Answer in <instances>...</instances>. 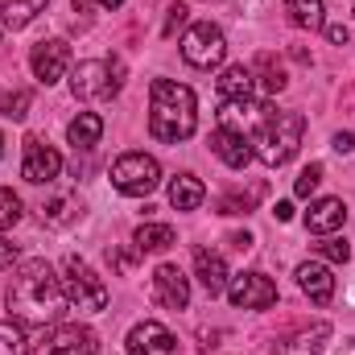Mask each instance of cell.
I'll list each match as a JSON object with an SVG mask.
<instances>
[{
    "label": "cell",
    "mask_w": 355,
    "mask_h": 355,
    "mask_svg": "<svg viewBox=\"0 0 355 355\" xmlns=\"http://www.w3.org/2000/svg\"><path fill=\"white\" fill-rule=\"evenodd\" d=\"M211 153H215L227 170H244V166L252 162V141H248L244 132H236V128L219 124V128L211 132Z\"/></svg>",
    "instance_id": "obj_12"
},
{
    "label": "cell",
    "mask_w": 355,
    "mask_h": 355,
    "mask_svg": "<svg viewBox=\"0 0 355 355\" xmlns=\"http://www.w3.org/2000/svg\"><path fill=\"white\" fill-rule=\"evenodd\" d=\"M95 4H99V8H120L124 0H95Z\"/></svg>",
    "instance_id": "obj_42"
},
{
    "label": "cell",
    "mask_w": 355,
    "mask_h": 355,
    "mask_svg": "<svg viewBox=\"0 0 355 355\" xmlns=\"http://www.w3.org/2000/svg\"><path fill=\"white\" fill-rule=\"evenodd\" d=\"M17 219H21V194H12V190L4 186V190H0V232H8Z\"/></svg>",
    "instance_id": "obj_30"
},
{
    "label": "cell",
    "mask_w": 355,
    "mask_h": 355,
    "mask_svg": "<svg viewBox=\"0 0 355 355\" xmlns=\"http://www.w3.org/2000/svg\"><path fill=\"white\" fill-rule=\"evenodd\" d=\"M67 137H71V145H75V153L83 149L91 153L95 145H99V137H103V120L95 116V112H79L75 120H71V128H67Z\"/></svg>",
    "instance_id": "obj_21"
},
{
    "label": "cell",
    "mask_w": 355,
    "mask_h": 355,
    "mask_svg": "<svg viewBox=\"0 0 355 355\" xmlns=\"http://www.w3.org/2000/svg\"><path fill=\"white\" fill-rule=\"evenodd\" d=\"M272 215H277V223H289V219H293V202H277Z\"/></svg>",
    "instance_id": "obj_39"
},
{
    "label": "cell",
    "mask_w": 355,
    "mask_h": 355,
    "mask_svg": "<svg viewBox=\"0 0 355 355\" xmlns=\"http://www.w3.org/2000/svg\"><path fill=\"white\" fill-rule=\"evenodd\" d=\"M157 182H162V166H157L149 153H124V157H116V166H112V186H116L120 194L145 198V194L157 190Z\"/></svg>",
    "instance_id": "obj_6"
},
{
    "label": "cell",
    "mask_w": 355,
    "mask_h": 355,
    "mask_svg": "<svg viewBox=\"0 0 355 355\" xmlns=\"http://www.w3.org/2000/svg\"><path fill=\"white\" fill-rule=\"evenodd\" d=\"M149 137L162 141V145H174L194 137V124H198V112H194V91L174 83V79H153L149 87Z\"/></svg>",
    "instance_id": "obj_2"
},
{
    "label": "cell",
    "mask_w": 355,
    "mask_h": 355,
    "mask_svg": "<svg viewBox=\"0 0 355 355\" xmlns=\"http://www.w3.org/2000/svg\"><path fill=\"white\" fill-rule=\"evenodd\" d=\"M343 223H347L343 198H318V202H310V211H306V232H314V236H331V232H339Z\"/></svg>",
    "instance_id": "obj_15"
},
{
    "label": "cell",
    "mask_w": 355,
    "mask_h": 355,
    "mask_svg": "<svg viewBox=\"0 0 355 355\" xmlns=\"http://www.w3.org/2000/svg\"><path fill=\"white\" fill-rule=\"evenodd\" d=\"M79 215H83V202H79L75 194H58V198L42 202V223H46V227H67V223H75Z\"/></svg>",
    "instance_id": "obj_23"
},
{
    "label": "cell",
    "mask_w": 355,
    "mask_h": 355,
    "mask_svg": "<svg viewBox=\"0 0 355 355\" xmlns=\"http://www.w3.org/2000/svg\"><path fill=\"white\" fill-rule=\"evenodd\" d=\"M99 352V339L91 327H79V322H62L54 327L42 343H37V355H95Z\"/></svg>",
    "instance_id": "obj_8"
},
{
    "label": "cell",
    "mask_w": 355,
    "mask_h": 355,
    "mask_svg": "<svg viewBox=\"0 0 355 355\" xmlns=\"http://www.w3.org/2000/svg\"><path fill=\"white\" fill-rule=\"evenodd\" d=\"M12 261H17V244H8V240L0 236V268H4V265H12Z\"/></svg>",
    "instance_id": "obj_38"
},
{
    "label": "cell",
    "mask_w": 355,
    "mask_h": 355,
    "mask_svg": "<svg viewBox=\"0 0 355 355\" xmlns=\"http://www.w3.org/2000/svg\"><path fill=\"white\" fill-rule=\"evenodd\" d=\"M62 297H67V306L79 310V314H99V310L107 306V285H103V277H95L91 265H83L79 257H67V265H62Z\"/></svg>",
    "instance_id": "obj_4"
},
{
    "label": "cell",
    "mask_w": 355,
    "mask_h": 355,
    "mask_svg": "<svg viewBox=\"0 0 355 355\" xmlns=\"http://www.w3.org/2000/svg\"><path fill=\"white\" fill-rule=\"evenodd\" d=\"M252 75H257V87L265 91V95H277V91L289 87V75H285V67L277 62V54H268L261 50L257 54V62H252Z\"/></svg>",
    "instance_id": "obj_20"
},
{
    "label": "cell",
    "mask_w": 355,
    "mask_h": 355,
    "mask_svg": "<svg viewBox=\"0 0 355 355\" xmlns=\"http://www.w3.org/2000/svg\"><path fill=\"white\" fill-rule=\"evenodd\" d=\"M227 244H232L236 252H248V248H252V236H248V232H232V236H227Z\"/></svg>",
    "instance_id": "obj_36"
},
{
    "label": "cell",
    "mask_w": 355,
    "mask_h": 355,
    "mask_svg": "<svg viewBox=\"0 0 355 355\" xmlns=\"http://www.w3.org/2000/svg\"><path fill=\"white\" fill-rule=\"evenodd\" d=\"M227 297L240 310H268V306H277V285L265 272H240V277H232Z\"/></svg>",
    "instance_id": "obj_10"
},
{
    "label": "cell",
    "mask_w": 355,
    "mask_h": 355,
    "mask_svg": "<svg viewBox=\"0 0 355 355\" xmlns=\"http://www.w3.org/2000/svg\"><path fill=\"white\" fill-rule=\"evenodd\" d=\"M202 198H207V190L194 174H178L170 182V207L174 211H194V207H202Z\"/></svg>",
    "instance_id": "obj_24"
},
{
    "label": "cell",
    "mask_w": 355,
    "mask_h": 355,
    "mask_svg": "<svg viewBox=\"0 0 355 355\" xmlns=\"http://www.w3.org/2000/svg\"><path fill=\"white\" fill-rule=\"evenodd\" d=\"M4 302H8V314L21 327H54L67 297H62V281L54 277V268L33 257V261L17 265Z\"/></svg>",
    "instance_id": "obj_1"
},
{
    "label": "cell",
    "mask_w": 355,
    "mask_h": 355,
    "mask_svg": "<svg viewBox=\"0 0 355 355\" xmlns=\"http://www.w3.org/2000/svg\"><path fill=\"white\" fill-rule=\"evenodd\" d=\"M318 182H322V166H318V162H310V166L297 174V182H293V194H297V198H310V194L318 190Z\"/></svg>",
    "instance_id": "obj_31"
},
{
    "label": "cell",
    "mask_w": 355,
    "mask_h": 355,
    "mask_svg": "<svg viewBox=\"0 0 355 355\" xmlns=\"http://www.w3.org/2000/svg\"><path fill=\"white\" fill-rule=\"evenodd\" d=\"M223 54H227L223 29H219V25H211V21H198V25H190V33L182 37V58H186L190 67H198V71H211V67H219V62H223Z\"/></svg>",
    "instance_id": "obj_7"
},
{
    "label": "cell",
    "mask_w": 355,
    "mask_h": 355,
    "mask_svg": "<svg viewBox=\"0 0 355 355\" xmlns=\"http://www.w3.org/2000/svg\"><path fill=\"white\" fill-rule=\"evenodd\" d=\"M289 58H293V62H310V54H306L302 46H293V50H289Z\"/></svg>",
    "instance_id": "obj_40"
},
{
    "label": "cell",
    "mask_w": 355,
    "mask_h": 355,
    "mask_svg": "<svg viewBox=\"0 0 355 355\" xmlns=\"http://www.w3.org/2000/svg\"><path fill=\"white\" fill-rule=\"evenodd\" d=\"M252 91H257V75H252V67H244V62H236V67H227V71L219 75V95L232 99V103H248Z\"/></svg>",
    "instance_id": "obj_19"
},
{
    "label": "cell",
    "mask_w": 355,
    "mask_h": 355,
    "mask_svg": "<svg viewBox=\"0 0 355 355\" xmlns=\"http://www.w3.org/2000/svg\"><path fill=\"white\" fill-rule=\"evenodd\" d=\"M0 145H4V137H0Z\"/></svg>",
    "instance_id": "obj_43"
},
{
    "label": "cell",
    "mask_w": 355,
    "mask_h": 355,
    "mask_svg": "<svg viewBox=\"0 0 355 355\" xmlns=\"http://www.w3.org/2000/svg\"><path fill=\"white\" fill-rule=\"evenodd\" d=\"M327 37H331L335 46H347V42H352V29H347V25H327Z\"/></svg>",
    "instance_id": "obj_34"
},
{
    "label": "cell",
    "mask_w": 355,
    "mask_h": 355,
    "mask_svg": "<svg viewBox=\"0 0 355 355\" xmlns=\"http://www.w3.org/2000/svg\"><path fill=\"white\" fill-rule=\"evenodd\" d=\"M107 261H112V268H120V272H128V268H132V257H128V252H116V248L107 252Z\"/></svg>",
    "instance_id": "obj_37"
},
{
    "label": "cell",
    "mask_w": 355,
    "mask_h": 355,
    "mask_svg": "<svg viewBox=\"0 0 355 355\" xmlns=\"http://www.w3.org/2000/svg\"><path fill=\"white\" fill-rule=\"evenodd\" d=\"M50 0H0V25L4 29H25Z\"/></svg>",
    "instance_id": "obj_25"
},
{
    "label": "cell",
    "mask_w": 355,
    "mask_h": 355,
    "mask_svg": "<svg viewBox=\"0 0 355 355\" xmlns=\"http://www.w3.org/2000/svg\"><path fill=\"white\" fill-rule=\"evenodd\" d=\"M297 285H302V293H306L314 306H327V302L335 297V277H331V268L327 265L306 261V265L297 268Z\"/></svg>",
    "instance_id": "obj_17"
},
{
    "label": "cell",
    "mask_w": 355,
    "mask_h": 355,
    "mask_svg": "<svg viewBox=\"0 0 355 355\" xmlns=\"http://www.w3.org/2000/svg\"><path fill=\"white\" fill-rule=\"evenodd\" d=\"M0 355H29V343H25V331L21 327L0 322Z\"/></svg>",
    "instance_id": "obj_28"
},
{
    "label": "cell",
    "mask_w": 355,
    "mask_h": 355,
    "mask_svg": "<svg viewBox=\"0 0 355 355\" xmlns=\"http://www.w3.org/2000/svg\"><path fill=\"white\" fill-rule=\"evenodd\" d=\"M29 103H33V95H29L25 87H17L12 95L0 99V116H8V120H25V116H29Z\"/></svg>",
    "instance_id": "obj_29"
},
{
    "label": "cell",
    "mask_w": 355,
    "mask_h": 355,
    "mask_svg": "<svg viewBox=\"0 0 355 355\" xmlns=\"http://www.w3.org/2000/svg\"><path fill=\"white\" fill-rule=\"evenodd\" d=\"M29 67H33V79H37L42 87H54V83L67 75V67H71V46H67L62 37L37 42L33 54H29Z\"/></svg>",
    "instance_id": "obj_9"
},
{
    "label": "cell",
    "mask_w": 355,
    "mask_h": 355,
    "mask_svg": "<svg viewBox=\"0 0 355 355\" xmlns=\"http://www.w3.org/2000/svg\"><path fill=\"white\" fill-rule=\"evenodd\" d=\"M261 194H265V182H252L248 194H223V198L215 202V211H219V215H248Z\"/></svg>",
    "instance_id": "obj_26"
},
{
    "label": "cell",
    "mask_w": 355,
    "mask_h": 355,
    "mask_svg": "<svg viewBox=\"0 0 355 355\" xmlns=\"http://www.w3.org/2000/svg\"><path fill=\"white\" fill-rule=\"evenodd\" d=\"M186 21H190V8H186V4H170V12H166V25H162V37L170 42V37H174Z\"/></svg>",
    "instance_id": "obj_32"
},
{
    "label": "cell",
    "mask_w": 355,
    "mask_h": 355,
    "mask_svg": "<svg viewBox=\"0 0 355 355\" xmlns=\"http://www.w3.org/2000/svg\"><path fill=\"white\" fill-rule=\"evenodd\" d=\"M153 297L166 310H186V302H190V277L178 265H162L153 272Z\"/></svg>",
    "instance_id": "obj_13"
},
{
    "label": "cell",
    "mask_w": 355,
    "mask_h": 355,
    "mask_svg": "<svg viewBox=\"0 0 355 355\" xmlns=\"http://www.w3.org/2000/svg\"><path fill=\"white\" fill-rule=\"evenodd\" d=\"M327 339H331V327L327 322H314V327H306V331H297L289 339H277L272 343V355H322Z\"/></svg>",
    "instance_id": "obj_16"
},
{
    "label": "cell",
    "mask_w": 355,
    "mask_h": 355,
    "mask_svg": "<svg viewBox=\"0 0 355 355\" xmlns=\"http://www.w3.org/2000/svg\"><path fill=\"white\" fill-rule=\"evenodd\" d=\"M71 8H75V12H87V8H91V0H71Z\"/></svg>",
    "instance_id": "obj_41"
},
{
    "label": "cell",
    "mask_w": 355,
    "mask_h": 355,
    "mask_svg": "<svg viewBox=\"0 0 355 355\" xmlns=\"http://www.w3.org/2000/svg\"><path fill=\"white\" fill-rule=\"evenodd\" d=\"M132 244H137V252L145 257V252H166V248H174L178 236H174L170 223H141L137 236H132Z\"/></svg>",
    "instance_id": "obj_22"
},
{
    "label": "cell",
    "mask_w": 355,
    "mask_h": 355,
    "mask_svg": "<svg viewBox=\"0 0 355 355\" xmlns=\"http://www.w3.org/2000/svg\"><path fill=\"white\" fill-rule=\"evenodd\" d=\"M302 132H306V116H302V112L261 107V124H257V132H252L248 141L257 145L252 153H257L265 166H285V162L297 153Z\"/></svg>",
    "instance_id": "obj_3"
},
{
    "label": "cell",
    "mask_w": 355,
    "mask_h": 355,
    "mask_svg": "<svg viewBox=\"0 0 355 355\" xmlns=\"http://www.w3.org/2000/svg\"><path fill=\"white\" fill-rule=\"evenodd\" d=\"M318 252H322L331 265H347V257H352L347 240H322V244H318Z\"/></svg>",
    "instance_id": "obj_33"
},
{
    "label": "cell",
    "mask_w": 355,
    "mask_h": 355,
    "mask_svg": "<svg viewBox=\"0 0 355 355\" xmlns=\"http://www.w3.org/2000/svg\"><path fill=\"white\" fill-rule=\"evenodd\" d=\"M128 355H174V335L162 322H137L128 331Z\"/></svg>",
    "instance_id": "obj_14"
},
{
    "label": "cell",
    "mask_w": 355,
    "mask_h": 355,
    "mask_svg": "<svg viewBox=\"0 0 355 355\" xmlns=\"http://www.w3.org/2000/svg\"><path fill=\"white\" fill-rule=\"evenodd\" d=\"M194 277L202 281V289H207L211 297L227 293V265H223V257H219V252L198 248V252H194Z\"/></svg>",
    "instance_id": "obj_18"
},
{
    "label": "cell",
    "mask_w": 355,
    "mask_h": 355,
    "mask_svg": "<svg viewBox=\"0 0 355 355\" xmlns=\"http://www.w3.org/2000/svg\"><path fill=\"white\" fill-rule=\"evenodd\" d=\"M62 170V157L54 145H46L42 137H25V162H21V178L33 186H50Z\"/></svg>",
    "instance_id": "obj_11"
},
{
    "label": "cell",
    "mask_w": 355,
    "mask_h": 355,
    "mask_svg": "<svg viewBox=\"0 0 355 355\" xmlns=\"http://www.w3.org/2000/svg\"><path fill=\"white\" fill-rule=\"evenodd\" d=\"M331 149H335V153H352V149H355V137H352V132H335Z\"/></svg>",
    "instance_id": "obj_35"
},
{
    "label": "cell",
    "mask_w": 355,
    "mask_h": 355,
    "mask_svg": "<svg viewBox=\"0 0 355 355\" xmlns=\"http://www.w3.org/2000/svg\"><path fill=\"white\" fill-rule=\"evenodd\" d=\"M289 21L302 29H322V0H285Z\"/></svg>",
    "instance_id": "obj_27"
},
{
    "label": "cell",
    "mask_w": 355,
    "mask_h": 355,
    "mask_svg": "<svg viewBox=\"0 0 355 355\" xmlns=\"http://www.w3.org/2000/svg\"><path fill=\"white\" fill-rule=\"evenodd\" d=\"M120 87H124V62L120 58H112V62L87 58L71 71V95L75 99H112Z\"/></svg>",
    "instance_id": "obj_5"
}]
</instances>
